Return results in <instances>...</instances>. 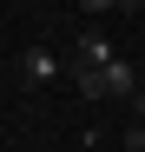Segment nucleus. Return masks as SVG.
Returning a JSON list of instances; mask_svg holds the SVG:
<instances>
[{
  "label": "nucleus",
  "mask_w": 145,
  "mask_h": 152,
  "mask_svg": "<svg viewBox=\"0 0 145 152\" xmlns=\"http://www.w3.org/2000/svg\"><path fill=\"white\" fill-rule=\"evenodd\" d=\"M72 93L86 99V106H112V99H125L132 106V93L145 86V73L132 66V60H112V66H99V73H79V80H66Z\"/></svg>",
  "instance_id": "nucleus-1"
},
{
  "label": "nucleus",
  "mask_w": 145,
  "mask_h": 152,
  "mask_svg": "<svg viewBox=\"0 0 145 152\" xmlns=\"http://www.w3.org/2000/svg\"><path fill=\"white\" fill-rule=\"evenodd\" d=\"M66 80V53L53 40H33V46H20V86H59Z\"/></svg>",
  "instance_id": "nucleus-2"
},
{
  "label": "nucleus",
  "mask_w": 145,
  "mask_h": 152,
  "mask_svg": "<svg viewBox=\"0 0 145 152\" xmlns=\"http://www.w3.org/2000/svg\"><path fill=\"white\" fill-rule=\"evenodd\" d=\"M119 53H112V40L106 33H79L72 40V53H66V80H79V73H99V66H112Z\"/></svg>",
  "instance_id": "nucleus-3"
},
{
  "label": "nucleus",
  "mask_w": 145,
  "mask_h": 152,
  "mask_svg": "<svg viewBox=\"0 0 145 152\" xmlns=\"http://www.w3.org/2000/svg\"><path fill=\"white\" fill-rule=\"evenodd\" d=\"M79 13H119V0H79Z\"/></svg>",
  "instance_id": "nucleus-4"
}]
</instances>
